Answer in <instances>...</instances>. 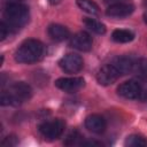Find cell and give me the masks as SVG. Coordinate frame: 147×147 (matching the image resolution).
<instances>
[{"label":"cell","mask_w":147,"mask_h":147,"mask_svg":"<svg viewBox=\"0 0 147 147\" xmlns=\"http://www.w3.org/2000/svg\"><path fill=\"white\" fill-rule=\"evenodd\" d=\"M45 53V47L37 39H28L23 41L15 52V60L18 63H34L39 61Z\"/></svg>","instance_id":"6da1fadb"},{"label":"cell","mask_w":147,"mask_h":147,"mask_svg":"<svg viewBox=\"0 0 147 147\" xmlns=\"http://www.w3.org/2000/svg\"><path fill=\"white\" fill-rule=\"evenodd\" d=\"M146 145H147V141L138 134L129 136L125 140V146H129V147H144Z\"/></svg>","instance_id":"ac0fdd59"},{"label":"cell","mask_w":147,"mask_h":147,"mask_svg":"<svg viewBox=\"0 0 147 147\" xmlns=\"http://www.w3.org/2000/svg\"><path fill=\"white\" fill-rule=\"evenodd\" d=\"M3 16L10 30H18L29 20V8L20 2H9L5 8Z\"/></svg>","instance_id":"3957f363"},{"label":"cell","mask_w":147,"mask_h":147,"mask_svg":"<svg viewBox=\"0 0 147 147\" xmlns=\"http://www.w3.org/2000/svg\"><path fill=\"white\" fill-rule=\"evenodd\" d=\"M85 85V80L82 77H62L55 80V86L64 92L72 93L80 90Z\"/></svg>","instance_id":"52a82bcc"},{"label":"cell","mask_w":147,"mask_h":147,"mask_svg":"<svg viewBox=\"0 0 147 147\" xmlns=\"http://www.w3.org/2000/svg\"><path fill=\"white\" fill-rule=\"evenodd\" d=\"M32 95V88L24 82H18L1 92L0 102L2 106H20L28 101Z\"/></svg>","instance_id":"7a4b0ae2"},{"label":"cell","mask_w":147,"mask_h":147,"mask_svg":"<svg viewBox=\"0 0 147 147\" xmlns=\"http://www.w3.org/2000/svg\"><path fill=\"white\" fill-rule=\"evenodd\" d=\"M59 64H60V68L64 72H67V74H77L83 69L84 62H83V59L79 55L71 53V54L64 55L60 60Z\"/></svg>","instance_id":"5b68a950"},{"label":"cell","mask_w":147,"mask_h":147,"mask_svg":"<svg viewBox=\"0 0 147 147\" xmlns=\"http://www.w3.org/2000/svg\"><path fill=\"white\" fill-rule=\"evenodd\" d=\"M117 93L125 99H138L141 94V84L133 79L126 80L117 87Z\"/></svg>","instance_id":"8992f818"},{"label":"cell","mask_w":147,"mask_h":147,"mask_svg":"<svg viewBox=\"0 0 147 147\" xmlns=\"http://www.w3.org/2000/svg\"><path fill=\"white\" fill-rule=\"evenodd\" d=\"M48 34H49V37L52 39H54L56 41H63L70 36V32L64 25L51 24L48 26Z\"/></svg>","instance_id":"4fadbf2b"},{"label":"cell","mask_w":147,"mask_h":147,"mask_svg":"<svg viewBox=\"0 0 147 147\" xmlns=\"http://www.w3.org/2000/svg\"><path fill=\"white\" fill-rule=\"evenodd\" d=\"M85 127L88 131L93 132V133L100 134V133L105 132V130L107 127V123H106V119L102 116H100L98 114H92V115L86 117Z\"/></svg>","instance_id":"8fae6325"},{"label":"cell","mask_w":147,"mask_h":147,"mask_svg":"<svg viewBox=\"0 0 147 147\" xmlns=\"http://www.w3.org/2000/svg\"><path fill=\"white\" fill-rule=\"evenodd\" d=\"M133 63H134V60L129 56H118L114 59V61L111 62V64L116 68L119 75H126V74L132 72Z\"/></svg>","instance_id":"7c38bea8"},{"label":"cell","mask_w":147,"mask_h":147,"mask_svg":"<svg viewBox=\"0 0 147 147\" xmlns=\"http://www.w3.org/2000/svg\"><path fill=\"white\" fill-rule=\"evenodd\" d=\"M70 45H71V47L76 48V49H78V51L88 52V51L92 48V45H93L92 37H91L87 32L80 31V32L76 33V34L71 38Z\"/></svg>","instance_id":"30bf717a"},{"label":"cell","mask_w":147,"mask_h":147,"mask_svg":"<svg viewBox=\"0 0 147 147\" xmlns=\"http://www.w3.org/2000/svg\"><path fill=\"white\" fill-rule=\"evenodd\" d=\"M84 24L86 25V28H88L90 30H92L93 32L98 33V34H103L106 33V25L94 18H90V17H85L83 20Z\"/></svg>","instance_id":"9a60e30c"},{"label":"cell","mask_w":147,"mask_h":147,"mask_svg":"<svg viewBox=\"0 0 147 147\" xmlns=\"http://www.w3.org/2000/svg\"><path fill=\"white\" fill-rule=\"evenodd\" d=\"M111 38L116 42L125 44V42H130L134 39V33L126 29H116L113 31Z\"/></svg>","instance_id":"5bb4252c"},{"label":"cell","mask_w":147,"mask_h":147,"mask_svg":"<svg viewBox=\"0 0 147 147\" xmlns=\"http://www.w3.org/2000/svg\"><path fill=\"white\" fill-rule=\"evenodd\" d=\"M119 76L121 75L116 70V68L111 63H109V64L103 65L98 71V74H96V80H98V83L100 85L108 86V85H111L113 83H115Z\"/></svg>","instance_id":"ba28073f"},{"label":"cell","mask_w":147,"mask_h":147,"mask_svg":"<svg viewBox=\"0 0 147 147\" xmlns=\"http://www.w3.org/2000/svg\"><path fill=\"white\" fill-rule=\"evenodd\" d=\"M132 72L138 75V77H141V78L146 77L147 76V59L140 57V59L136 60L134 63H133Z\"/></svg>","instance_id":"e0dca14e"},{"label":"cell","mask_w":147,"mask_h":147,"mask_svg":"<svg viewBox=\"0 0 147 147\" xmlns=\"http://www.w3.org/2000/svg\"><path fill=\"white\" fill-rule=\"evenodd\" d=\"M133 10H134L133 5L129 2H122V3L110 5L106 10V15L110 17H115V18H122V17H126L131 15Z\"/></svg>","instance_id":"9c48e42d"},{"label":"cell","mask_w":147,"mask_h":147,"mask_svg":"<svg viewBox=\"0 0 147 147\" xmlns=\"http://www.w3.org/2000/svg\"><path fill=\"white\" fill-rule=\"evenodd\" d=\"M80 138H82V136L79 134V132H77V131H72V132L67 137L64 144H65V145H69V146L77 145V144H79L78 140H79Z\"/></svg>","instance_id":"d6986e66"},{"label":"cell","mask_w":147,"mask_h":147,"mask_svg":"<svg viewBox=\"0 0 147 147\" xmlns=\"http://www.w3.org/2000/svg\"><path fill=\"white\" fill-rule=\"evenodd\" d=\"M17 144V138L15 137V136H8V137H6L3 140H2V142H1V145L2 146H15Z\"/></svg>","instance_id":"44dd1931"},{"label":"cell","mask_w":147,"mask_h":147,"mask_svg":"<svg viewBox=\"0 0 147 147\" xmlns=\"http://www.w3.org/2000/svg\"><path fill=\"white\" fill-rule=\"evenodd\" d=\"M64 122L61 118L44 122L39 125V132L47 139H57L64 131Z\"/></svg>","instance_id":"277c9868"},{"label":"cell","mask_w":147,"mask_h":147,"mask_svg":"<svg viewBox=\"0 0 147 147\" xmlns=\"http://www.w3.org/2000/svg\"><path fill=\"white\" fill-rule=\"evenodd\" d=\"M144 20H145V23L147 24V9H146V11L144 13Z\"/></svg>","instance_id":"603a6c76"},{"label":"cell","mask_w":147,"mask_h":147,"mask_svg":"<svg viewBox=\"0 0 147 147\" xmlns=\"http://www.w3.org/2000/svg\"><path fill=\"white\" fill-rule=\"evenodd\" d=\"M77 6L87 14L91 15L99 14V6L92 0H77Z\"/></svg>","instance_id":"2e32d148"},{"label":"cell","mask_w":147,"mask_h":147,"mask_svg":"<svg viewBox=\"0 0 147 147\" xmlns=\"http://www.w3.org/2000/svg\"><path fill=\"white\" fill-rule=\"evenodd\" d=\"M105 3L107 5H115V3H122V2H126V0H103Z\"/></svg>","instance_id":"7402d4cb"},{"label":"cell","mask_w":147,"mask_h":147,"mask_svg":"<svg viewBox=\"0 0 147 147\" xmlns=\"http://www.w3.org/2000/svg\"><path fill=\"white\" fill-rule=\"evenodd\" d=\"M9 31H10L9 26L7 25V23H6L5 21H2V22L0 23V40H1V41L6 39V37L8 36Z\"/></svg>","instance_id":"ffe728a7"}]
</instances>
